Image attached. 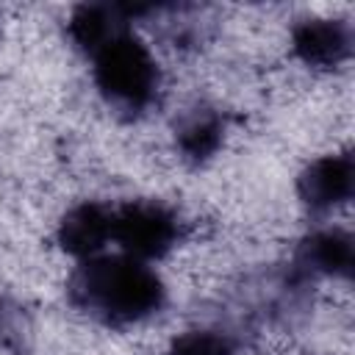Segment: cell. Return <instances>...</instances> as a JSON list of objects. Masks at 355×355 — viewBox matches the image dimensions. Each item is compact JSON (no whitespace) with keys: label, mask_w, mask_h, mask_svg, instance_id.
<instances>
[{"label":"cell","mask_w":355,"mask_h":355,"mask_svg":"<svg viewBox=\"0 0 355 355\" xmlns=\"http://www.w3.org/2000/svg\"><path fill=\"white\" fill-rule=\"evenodd\" d=\"M67 300L89 324L105 333H130L164 313L169 286L153 263L103 252L75 263L67 275Z\"/></svg>","instance_id":"obj_1"},{"label":"cell","mask_w":355,"mask_h":355,"mask_svg":"<svg viewBox=\"0 0 355 355\" xmlns=\"http://www.w3.org/2000/svg\"><path fill=\"white\" fill-rule=\"evenodd\" d=\"M92 83L97 97L119 119L139 122L166 97V69L155 53V44L133 31V25L114 33L94 53Z\"/></svg>","instance_id":"obj_2"},{"label":"cell","mask_w":355,"mask_h":355,"mask_svg":"<svg viewBox=\"0 0 355 355\" xmlns=\"http://www.w3.org/2000/svg\"><path fill=\"white\" fill-rule=\"evenodd\" d=\"M297 202L311 216H336L341 208H349L352 200V155L349 147L319 150L308 155L294 180Z\"/></svg>","instance_id":"obj_3"}]
</instances>
